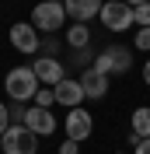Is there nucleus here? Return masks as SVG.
Listing matches in <instances>:
<instances>
[{"instance_id":"nucleus-12","label":"nucleus","mask_w":150,"mask_h":154,"mask_svg":"<svg viewBox=\"0 0 150 154\" xmlns=\"http://www.w3.org/2000/svg\"><path fill=\"white\" fill-rule=\"evenodd\" d=\"M32 70H35L38 84H49V88H56L59 81H63V67H59V60H52V56H38L35 63H32Z\"/></svg>"},{"instance_id":"nucleus-22","label":"nucleus","mask_w":150,"mask_h":154,"mask_svg":"<svg viewBox=\"0 0 150 154\" xmlns=\"http://www.w3.org/2000/svg\"><path fill=\"white\" fill-rule=\"evenodd\" d=\"M143 81H147V84H150V60H147V63H143Z\"/></svg>"},{"instance_id":"nucleus-20","label":"nucleus","mask_w":150,"mask_h":154,"mask_svg":"<svg viewBox=\"0 0 150 154\" xmlns=\"http://www.w3.org/2000/svg\"><path fill=\"white\" fill-rule=\"evenodd\" d=\"M59 154H80V144L77 140H63L59 144Z\"/></svg>"},{"instance_id":"nucleus-5","label":"nucleus","mask_w":150,"mask_h":154,"mask_svg":"<svg viewBox=\"0 0 150 154\" xmlns=\"http://www.w3.org/2000/svg\"><path fill=\"white\" fill-rule=\"evenodd\" d=\"M101 25L108 32H126V28H133V7L126 4V0H108L101 7Z\"/></svg>"},{"instance_id":"nucleus-19","label":"nucleus","mask_w":150,"mask_h":154,"mask_svg":"<svg viewBox=\"0 0 150 154\" xmlns=\"http://www.w3.org/2000/svg\"><path fill=\"white\" fill-rule=\"evenodd\" d=\"M10 130V112H7V105H4V102H0V137L7 133Z\"/></svg>"},{"instance_id":"nucleus-3","label":"nucleus","mask_w":150,"mask_h":154,"mask_svg":"<svg viewBox=\"0 0 150 154\" xmlns=\"http://www.w3.org/2000/svg\"><path fill=\"white\" fill-rule=\"evenodd\" d=\"M94 70H101V74H126L133 67V49L126 46H105L91 63Z\"/></svg>"},{"instance_id":"nucleus-2","label":"nucleus","mask_w":150,"mask_h":154,"mask_svg":"<svg viewBox=\"0 0 150 154\" xmlns=\"http://www.w3.org/2000/svg\"><path fill=\"white\" fill-rule=\"evenodd\" d=\"M63 21H66L63 0H42V4H35V7H32V25H35V32L56 35V32L63 28Z\"/></svg>"},{"instance_id":"nucleus-9","label":"nucleus","mask_w":150,"mask_h":154,"mask_svg":"<svg viewBox=\"0 0 150 154\" xmlns=\"http://www.w3.org/2000/svg\"><path fill=\"white\" fill-rule=\"evenodd\" d=\"M25 126H28L35 137H46V133H56V116L49 109H38V105H28V116H25Z\"/></svg>"},{"instance_id":"nucleus-21","label":"nucleus","mask_w":150,"mask_h":154,"mask_svg":"<svg viewBox=\"0 0 150 154\" xmlns=\"http://www.w3.org/2000/svg\"><path fill=\"white\" fill-rule=\"evenodd\" d=\"M133 154H150V137H147V140H140V144H136V151H133Z\"/></svg>"},{"instance_id":"nucleus-23","label":"nucleus","mask_w":150,"mask_h":154,"mask_svg":"<svg viewBox=\"0 0 150 154\" xmlns=\"http://www.w3.org/2000/svg\"><path fill=\"white\" fill-rule=\"evenodd\" d=\"M126 4H129V7H140V4H150V0H126Z\"/></svg>"},{"instance_id":"nucleus-14","label":"nucleus","mask_w":150,"mask_h":154,"mask_svg":"<svg viewBox=\"0 0 150 154\" xmlns=\"http://www.w3.org/2000/svg\"><path fill=\"white\" fill-rule=\"evenodd\" d=\"M66 42L74 49H87V42H91V32H87V25H74V28L66 32Z\"/></svg>"},{"instance_id":"nucleus-13","label":"nucleus","mask_w":150,"mask_h":154,"mask_svg":"<svg viewBox=\"0 0 150 154\" xmlns=\"http://www.w3.org/2000/svg\"><path fill=\"white\" fill-rule=\"evenodd\" d=\"M129 123H133V133L140 137V140H147V137H150V109H143V105H140L136 112H133Z\"/></svg>"},{"instance_id":"nucleus-18","label":"nucleus","mask_w":150,"mask_h":154,"mask_svg":"<svg viewBox=\"0 0 150 154\" xmlns=\"http://www.w3.org/2000/svg\"><path fill=\"white\" fill-rule=\"evenodd\" d=\"M133 46L147 53V49H150V28H140V32H136V38H133Z\"/></svg>"},{"instance_id":"nucleus-16","label":"nucleus","mask_w":150,"mask_h":154,"mask_svg":"<svg viewBox=\"0 0 150 154\" xmlns=\"http://www.w3.org/2000/svg\"><path fill=\"white\" fill-rule=\"evenodd\" d=\"M35 105L38 109H52L56 105V91H52V88H42V91L35 95Z\"/></svg>"},{"instance_id":"nucleus-17","label":"nucleus","mask_w":150,"mask_h":154,"mask_svg":"<svg viewBox=\"0 0 150 154\" xmlns=\"http://www.w3.org/2000/svg\"><path fill=\"white\" fill-rule=\"evenodd\" d=\"M38 49H42V56H52V60H59V42H56V38H46V42H42Z\"/></svg>"},{"instance_id":"nucleus-4","label":"nucleus","mask_w":150,"mask_h":154,"mask_svg":"<svg viewBox=\"0 0 150 154\" xmlns=\"http://www.w3.org/2000/svg\"><path fill=\"white\" fill-rule=\"evenodd\" d=\"M4 154H35L38 151V137L32 133L28 126H10L7 133L0 137Z\"/></svg>"},{"instance_id":"nucleus-15","label":"nucleus","mask_w":150,"mask_h":154,"mask_svg":"<svg viewBox=\"0 0 150 154\" xmlns=\"http://www.w3.org/2000/svg\"><path fill=\"white\" fill-rule=\"evenodd\" d=\"M133 25H140V28H150V4H140V7H133Z\"/></svg>"},{"instance_id":"nucleus-11","label":"nucleus","mask_w":150,"mask_h":154,"mask_svg":"<svg viewBox=\"0 0 150 154\" xmlns=\"http://www.w3.org/2000/svg\"><path fill=\"white\" fill-rule=\"evenodd\" d=\"M77 81L84 88V98H105L108 95V74H101V70H94V67H87Z\"/></svg>"},{"instance_id":"nucleus-6","label":"nucleus","mask_w":150,"mask_h":154,"mask_svg":"<svg viewBox=\"0 0 150 154\" xmlns=\"http://www.w3.org/2000/svg\"><path fill=\"white\" fill-rule=\"evenodd\" d=\"M94 130V116L87 112V109H70V116H66V140H77V144H84L87 137H91Z\"/></svg>"},{"instance_id":"nucleus-7","label":"nucleus","mask_w":150,"mask_h":154,"mask_svg":"<svg viewBox=\"0 0 150 154\" xmlns=\"http://www.w3.org/2000/svg\"><path fill=\"white\" fill-rule=\"evenodd\" d=\"M10 46L18 49V53H38L42 38H38L35 25H28V21H18V25H10Z\"/></svg>"},{"instance_id":"nucleus-8","label":"nucleus","mask_w":150,"mask_h":154,"mask_svg":"<svg viewBox=\"0 0 150 154\" xmlns=\"http://www.w3.org/2000/svg\"><path fill=\"white\" fill-rule=\"evenodd\" d=\"M66 7V18H74L77 25H87L91 18H98L105 7V0H63Z\"/></svg>"},{"instance_id":"nucleus-10","label":"nucleus","mask_w":150,"mask_h":154,"mask_svg":"<svg viewBox=\"0 0 150 154\" xmlns=\"http://www.w3.org/2000/svg\"><path fill=\"white\" fill-rule=\"evenodd\" d=\"M52 91H56V105L77 109L80 102H84V88H80V81H77V77H63Z\"/></svg>"},{"instance_id":"nucleus-1","label":"nucleus","mask_w":150,"mask_h":154,"mask_svg":"<svg viewBox=\"0 0 150 154\" xmlns=\"http://www.w3.org/2000/svg\"><path fill=\"white\" fill-rule=\"evenodd\" d=\"M4 91L10 95V102H28V98H35L38 95V77H35V70L32 67H14V70H7V77H4Z\"/></svg>"}]
</instances>
